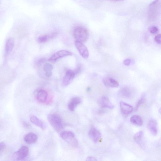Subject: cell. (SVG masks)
<instances>
[{
    "label": "cell",
    "instance_id": "cell-7",
    "mask_svg": "<svg viewBox=\"0 0 161 161\" xmlns=\"http://www.w3.org/2000/svg\"><path fill=\"white\" fill-rule=\"evenodd\" d=\"M89 138L94 142L97 143L100 141L101 135L99 131L94 127H92L88 132Z\"/></svg>",
    "mask_w": 161,
    "mask_h": 161
},
{
    "label": "cell",
    "instance_id": "cell-5",
    "mask_svg": "<svg viewBox=\"0 0 161 161\" xmlns=\"http://www.w3.org/2000/svg\"><path fill=\"white\" fill-rule=\"evenodd\" d=\"M75 44L81 56L84 58H88L89 54L88 51L83 43L76 40L75 42Z\"/></svg>",
    "mask_w": 161,
    "mask_h": 161
},
{
    "label": "cell",
    "instance_id": "cell-20",
    "mask_svg": "<svg viewBox=\"0 0 161 161\" xmlns=\"http://www.w3.org/2000/svg\"><path fill=\"white\" fill-rule=\"evenodd\" d=\"M120 94L122 96L127 98H129L131 95V91L129 88L124 87L120 91Z\"/></svg>",
    "mask_w": 161,
    "mask_h": 161
},
{
    "label": "cell",
    "instance_id": "cell-28",
    "mask_svg": "<svg viewBox=\"0 0 161 161\" xmlns=\"http://www.w3.org/2000/svg\"><path fill=\"white\" fill-rule=\"evenodd\" d=\"M86 160L88 161H97V160L95 157L90 156L87 158Z\"/></svg>",
    "mask_w": 161,
    "mask_h": 161
},
{
    "label": "cell",
    "instance_id": "cell-29",
    "mask_svg": "<svg viewBox=\"0 0 161 161\" xmlns=\"http://www.w3.org/2000/svg\"><path fill=\"white\" fill-rule=\"evenodd\" d=\"M81 71V68L80 66H78L77 69L74 71L76 75L78 74Z\"/></svg>",
    "mask_w": 161,
    "mask_h": 161
},
{
    "label": "cell",
    "instance_id": "cell-17",
    "mask_svg": "<svg viewBox=\"0 0 161 161\" xmlns=\"http://www.w3.org/2000/svg\"><path fill=\"white\" fill-rule=\"evenodd\" d=\"M148 128L152 134L154 136L157 135L158 133L157 123L153 119H151L148 124Z\"/></svg>",
    "mask_w": 161,
    "mask_h": 161
},
{
    "label": "cell",
    "instance_id": "cell-27",
    "mask_svg": "<svg viewBox=\"0 0 161 161\" xmlns=\"http://www.w3.org/2000/svg\"><path fill=\"white\" fill-rule=\"evenodd\" d=\"M0 146H1L0 148H1V152L5 149L6 148V145L5 143L4 142H2L1 143Z\"/></svg>",
    "mask_w": 161,
    "mask_h": 161
},
{
    "label": "cell",
    "instance_id": "cell-9",
    "mask_svg": "<svg viewBox=\"0 0 161 161\" xmlns=\"http://www.w3.org/2000/svg\"><path fill=\"white\" fill-rule=\"evenodd\" d=\"M15 45L14 39L10 38L6 42L5 48V57L9 56L12 51Z\"/></svg>",
    "mask_w": 161,
    "mask_h": 161
},
{
    "label": "cell",
    "instance_id": "cell-25",
    "mask_svg": "<svg viewBox=\"0 0 161 161\" xmlns=\"http://www.w3.org/2000/svg\"><path fill=\"white\" fill-rule=\"evenodd\" d=\"M158 30V28L154 26L151 28L150 32L152 34H155L157 32Z\"/></svg>",
    "mask_w": 161,
    "mask_h": 161
},
{
    "label": "cell",
    "instance_id": "cell-32",
    "mask_svg": "<svg viewBox=\"0 0 161 161\" xmlns=\"http://www.w3.org/2000/svg\"><path fill=\"white\" fill-rule=\"evenodd\" d=\"M23 126L25 127L26 128H29L30 126L28 124V123H26L25 122H24L23 123Z\"/></svg>",
    "mask_w": 161,
    "mask_h": 161
},
{
    "label": "cell",
    "instance_id": "cell-21",
    "mask_svg": "<svg viewBox=\"0 0 161 161\" xmlns=\"http://www.w3.org/2000/svg\"><path fill=\"white\" fill-rule=\"evenodd\" d=\"M143 135V132L142 131H140L136 133L134 136V138L135 141L139 145L141 143Z\"/></svg>",
    "mask_w": 161,
    "mask_h": 161
},
{
    "label": "cell",
    "instance_id": "cell-18",
    "mask_svg": "<svg viewBox=\"0 0 161 161\" xmlns=\"http://www.w3.org/2000/svg\"><path fill=\"white\" fill-rule=\"evenodd\" d=\"M130 122L133 124L141 126L143 125V121L141 118L139 116L135 115L131 117L130 119Z\"/></svg>",
    "mask_w": 161,
    "mask_h": 161
},
{
    "label": "cell",
    "instance_id": "cell-4",
    "mask_svg": "<svg viewBox=\"0 0 161 161\" xmlns=\"http://www.w3.org/2000/svg\"><path fill=\"white\" fill-rule=\"evenodd\" d=\"M73 55V53L69 51L66 50H60L53 54L48 59V61H55L62 58L72 56Z\"/></svg>",
    "mask_w": 161,
    "mask_h": 161
},
{
    "label": "cell",
    "instance_id": "cell-24",
    "mask_svg": "<svg viewBox=\"0 0 161 161\" xmlns=\"http://www.w3.org/2000/svg\"><path fill=\"white\" fill-rule=\"evenodd\" d=\"M155 41L158 43L161 44V34H159L155 36L154 38Z\"/></svg>",
    "mask_w": 161,
    "mask_h": 161
},
{
    "label": "cell",
    "instance_id": "cell-26",
    "mask_svg": "<svg viewBox=\"0 0 161 161\" xmlns=\"http://www.w3.org/2000/svg\"><path fill=\"white\" fill-rule=\"evenodd\" d=\"M131 61L130 59H127L125 60L123 62V64L126 66H129L131 64Z\"/></svg>",
    "mask_w": 161,
    "mask_h": 161
},
{
    "label": "cell",
    "instance_id": "cell-3",
    "mask_svg": "<svg viewBox=\"0 0 161 161\" xmlns=\"http://www.w3.org/2000/svg\"><path fill=\"white\" fill-rule=\"evenodd\" d=\"M61 138L70 146L74 148L78 146V141L74 133L71 131H65L60 134Z\"/></svg>",
    "mask_w": 161,
    "mask_h": 161
},
{
    "label": "cell",
    "instance_id": "cell-19",
    "mask_svg": "<svg viewBox=\"0 0 161 161\" xmlns=\"http://www.w3.org/2000/svg\"><path fill=\"white\" fill-rule=\"evenodd\" d=\"M57 35L56 33L50 35H45L40 36L38 38V41L40 43L46 42L51 39Z\"/></svg>",
    "mask_w": 161,
    "mask_h": 161
},
{
    "label": "cell",
    "instance_id": "cell-33",
    "mask_svg": "<svg viewBox=\"0 0 161 161\" xmlns=\"http://www.w3.org/2000/svg\"><path fill=\"white\" fill-rule=\"evenodd\" d=\"M107 1H110L113 2H118L124 1V0H107Z\"/></svg>",
    "mask_w": 161,
    "mask_h": 161
},
{
    "label": "cell",
    "instance_id": "cell-8",
    "mask_svg": "<svg viewBox=\"0 0 161 161\" xmlns=\"http://www.w3.org/2000/svg\"><path fill=\"white\" fill-rule=\"evenodd\" d=\"M99 102L100 107L103 108L113 109L114 108V105L106 96L102 97L99 99Z\"/></svg>",
    "mask_w": 161,
    "mask_h": 161
},
{
    "label": "cell",
    "instance_id": "cell-12",
    "mask_svg": "<svg viewBox=\"0 0 161 161\" xmlns=\"http://www.w3.org/2000/svg\"><path fill=\"white\" fill-rule=\"evenodd\" d=\"M103 83L105 86L112 88H118L119 85L117 81L112 78H105L103 80Z\"/></svg>",
    "mask_w": 161,
    "mask_h": 161
},
{
    "label": "cell",
    "instance_id": "cell-23",
    "mask_svg": "<svg viewBox=\"0 0 161 161\" xmlns=\"http://www.w3.org/2000/svg\"><path fill=\"white\" fill-rule=\"evenodd\" d=\"M145 96L144 95H143L140 99H139V100L138 101L137 105L136 107V110H137L139 107L141 105L142 103H143L145 101Z\"/></svg>",
    "mask_w": 161,
    "mask_h": 161
},
{
    "label": "cell",
    "instance_id": "cell-1",
    "mask_svg": "<svg viewBox=\"0 0 161 161\" xmlns=\"http://www.w3.org/2000/svg\"><path fill=\"white\" fill-rule=\"evenodd\" d=\"M47 119L52 127L58 132H59L64 128V123L58 115L56 114H49L48 116Z\"/></svg>",
    "mask_w": 161,
    "mask_h": 161
},
{
    "label": "cell",
    "instance_id": "cell-14",
    "mask_svg": "<svg viewBox=\"0 0 161 161\" xmlns=\"http://www.w3.org/2000/svg\"><path fill=\"white\" fill-rule=\"evenodd\" d=\"M81 102V99L78 97H75L72 98L68 104V108L72 112L74 111L77 106Z\"/></svg>",
    "mask_w": 161,
    "mask_h": 161
},
{
    "label": "cell",
    "instance_id": "cell-15",
    "mask_svg": "<svg viewBox=\"0 0 161 161\" xmlns=\"http://www.w3.org/2000/svg\"><path fill=\"white\" fill-rule=\"evenodd\" d=\"M37 139V135L33 133H30L27 134L24 138L25 142L29 144L35 143Z\"/></svg>",
    "mask_w": 161,
    "mask_h": 161
},
{
    "label": "cell",
    "instance_id": "cell-6",
    "mask_svg": "<svg viewBox=\"0 0 161 161\" xmlns=\"http://www.w3.org/2000/svg\"><path fill=\"white\" fill-rule=\"evenodd\" d=\"M76 75L74 71L68 70L66 72L63 80V85L64 87H67L73 82Z\"/></svg>",
    "mask_w": 161,
    "mask_h": 161
},
{
    "label": "cell",
    "instance_id": "cell-10",
    "mask_svg": "<svg viewBox=\"0 0 161 161\" xmlns=\"http://www.w3.org/2000/svg\"><path fill=\"white\" fill-rule=\"evenodd\" d=\"M29 152V149L28 147L25 146H22L15 153L17 159L21 160L25 158L28 155Z\"/></svg>",
    "mask_w": 161,
    "mask_h": 161
},
{
    "label": "cell",
    "instance_id": "cell-2",
    "mask_svg": "<svg viewBox=\"0 0 161 161\" xmlns=\"http://www.w3.org/2000/svg\"><path fill=\"white\" fill-rule=\"evenodd\" d=\"M73 34L76 40L83 43L86 42L88 38V32L86 28L83 27H76L73 30Z\"/></svg>",
    "mask_w": 161,
    "mask_h": 161
},
{
    "label": "cell",
    "instance_id": "cell-11",
    "mask_svg": "<svg viewBox=\"0 0 161 161\" xmlns=\"http://www.w3.org/2000/svg\"><path fill=\"white\" fill-rule=\"evenodd\" d=\"M120 108L121 112L126 115L130 114L133 111L132 106L122 101L120 103Z\"/></svg>",
    "mask_w": 161,
    "mask_h": 161
},
{
    "label": "cell",
    "instance_id": "cell-16",
    "mask_svg": "<svg viewBox=\"0 0 161 161\" xmlns=\"http://www.w3.org/2000/svg\"><path fill=\"white\" fill-rule=\"evenodd\" d=\"M31 122L35 125L39 127L43 130H44L46 128V126L44 123L37 117L34 116H31L30 118Z\"/></svg>",
    "mask_w": 161,
    "mask_h": 161
},
{
    "label": "cell",
    "instance_id": "cell-22",
    "mask_svg": "<svg viewBox=\"0 0 161 161\" xmlns=\"http://www.w3.org/2000/svg\"><path fill=\"white\" fill-rule=\"evenodd\" d=\"M53 66L49 63H46L43 66V69L45 73L52 72Z\"/></svg>",
    "mask_w": 161,
    "mask_h": 161
},
{
    "label": "cell",
    "instance_id": "cell-34",
    "mask_svg": "<svg viewBox=\"0 0 161 161\" xmlns=\"http://www.w3.org/2000/svg\"><path fill=\"white\" fill-rule=\"evenodd\" d=\"M158 112L159 113H160V114H161V108H160V109L158 110Z\"/></svg>",
    "mask_w": 161,
    "mask_h": 161
},
{
    "label": "cell",
    "instance_id": "cell-31",
    "mask_svg": "<svg viewBox=\"0 0 161 161\" xmlns=\"http://www.w3.org/2000/svg\"><path fill=\"white\" fill-rule=\"evenodd\" d=\"M52 75V72L45 73V75L47 77H50Z\"/></svg>",
    "mask_w": 161,
    "mask_h": 161
},
{
    "label": "cell",
    "instance_id": "cell-13",
    "mask_svg": "<svg viewBox=\"0 0 161 161\" xmlns=\"http://www.w3.org/2000/svg\"><path fill=\"white\" fill-rule=\"evenodd\" d=\"M36 96L38 102L41 103H44L47 99L48 94L45 90L40 89L37 92Z\"/></svg>",
    "mask_w": 161,
    "mask_h": 161
},
{
    "label": "cell",
    "instance_id": "cell-30",
    "mask_svg": "<svg viewBox=\"0 0 161 161\" xmlns=\"http://www.w3.org/2000/svg\"><path fill=\"white\" fill-rule=\"evenodd\" d=\"M159 0H154L150 4V7H152L155 5L159 2Z\"/></svg>",
    "mask_w": 161,
    "mask_h": 161
}]
</instances>
